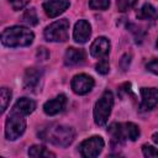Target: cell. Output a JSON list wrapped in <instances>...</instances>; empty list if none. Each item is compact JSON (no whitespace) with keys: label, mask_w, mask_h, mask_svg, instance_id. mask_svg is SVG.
I'll list each match as a JSON object with an SVG mask.
<instances>
[{"label":"cell","mask_w":158,"mask_h":158,"mask_svg":"<svg viewBox=\"0 0 158 158\" xmlns=\"http://www.w3.org/2000/svg\"><path fill=\"white\" fill-rule=\"evenodd\" d=\"M42 74H43V72H42L41 68H28V69H26L25 75H23V86H25V89L33 91L38 86V84L41 81V78H42Z\"/></svg>","instance_id":"obj_11"},{"label":"cell","mask_w":158,"mask_h":158,"mask_svg":"<svg viewBox=\"0 0 158 158\" xmlns=\"http://www.w3.org/2000/svg\"><path fill=\"white\" fill-rule=\"evenodd\" d=\"M89 6L93 10H106L110 6V0H89Z\"/></svg>","instance_id":"obj_20"},{"label":"cell","mask_w":158,"mask_h":158,"mask_svg":"<svg viewBox=\"0 0 158 158\" xmlns=\"http://www.w3.org/2000/svg\"><path fill=\"white\" fill-rule=\"evenodd\" d=\"M142 152H143V156L144 157H158V149H156L154 147L149 146V144H143L142 147Z\"/></svg>","instance_id":"obj_24"},{"label":"cell","mask_w":158,"mask_h":158,"mask_svg":"<svg viewBox=\"0 0 158 158\" xmlns=\"http://www.w3.org/2000/svg\"><path fill=\"white\" fill-rule=\"evenodd\" d=\"M23 114L16 111V110H11L10 115L7 116L6 123H5V136L7 139L14 141L16 138H19L26 128V120H25Z\"/></svg>","instance_id":"obj_5"},{"label":"cell","mask_w":158,"mask_h":158,"mask_svg":"<svg viewBox=\"0 0 158 158\" xmlns=\"http://www.w3.org/2000/svg\"><path fill=\"white\" fill-rule=\"evenodd\" d=\"M35 35L31 30L21 26L7 27L1 33V42L6 47H26L33 42Z\"/></svg>","instance_id":"obj_2"},{"label":"cell","mask_w":158,"mask_h":158,"mask_svg":"<svg viewBox=\"0 0 158 158\" xmlns=\"http://www.w3.org/2000/svg\"><path fill=\"white\" fill-rule=\"evenodd\" d=\"M157 17V11L151 4H144L137 12V19L139 20H152Z\"/></svg>","instance_id":"obj_17"},{"label":"cell","mask_w":158,"mask_h":158,"mask_svg":"<svg viewBox=\"0 0 158 158\" xmlns=\"http://www.w3.org/2000/svg\"><path fill=\"white\" fill-rule=\"evenodd\" d=\"M107 132L112 136V142H116L117 146L122 144L125 139L136 141L139 136V128L132 122L126 123H111L107 128Z\"/></svg>","instance_id":"obj_3"},{"label":"cell","mask_w":158,"mask_h":158,"mask_svg":"<svg viewBox=\"0 0 158 158\" xmlns=\"http://www.w3.org/2000/svg\"><path fill=\"white\" fill-rule=\"evenodd\" d=\"M65 105H67V98H65V95L60 94V95L56 96L54 99H51V100L46 101L44 105H43V111L47 115L53 116V115H57V114L62 112L64 110Z\"/></svg>","instance_id":"obj_12"},{"label":"cell","mask_w":158,"mask_h":158,"mask_svg":"<svg viewBox=\"0 0 158 158\" xmlns=\"http://www.w3.org/2000/svg\"><path fill=\"white\" fill-rule=\"evenodd\" d=\"M95 69H96V72L99 73V74H107L109 73V70H110V65H109V60H107V58L106 57H104V58H100L99 59V63L96 64V67H95Z\"/></svg>","instance_id":"obj_21"},{"label":"cell","mask_w":158,"mask_h":158,"mask_svg":"<svg viewBox=\"0 0 158 158\" xmlns=\"http://www.w3.org/2000/svg\"><path fill=\"white\" fill-rule=\"evenodd\" d=\"M91 35V27L90 23L85 20H79L75 26H74V31H73V37L74 41L77 43H85L89 37Z\"/></svg>","instance_id":"obj_14"},{"label":"cell","mask_w":158,"mask_h":158,"mask_svg":"<svg viewBox=\"0 0 158 158\" xmlns=\"http://www.w3.org/2000/svg\"><path fill=\"white\" fill-rule=\"evenodd\" d=\"M104 139L100 136H93L83 141L79 146V152L85 158H94L100 154L104 148Z\"/></svg>","instance_id":"obj_7"},{"label":"cell","mask_w":158,"mask_h":158,"mask_svg":"<svg viewBox=\"0 0 158 158\" xmlns=\"http://www.w3.org/2000/svg\"><path fill=\"white\" fill-rule=\"evenodd\" d=\"M112 106H114V95L110 90H105L94 106V121L96 125L104 126L107 122Z\"/></svg>","instance_id":"obj_4"},{"label":"cell","mask_w":158,"mask_h":158,"mask_svg":"<svg viewBox=\"0 0 158 158\" xmlns=\"http://www.w3.org/2000/svg\"><path fill=\"white\" fill-rule=\"evenodd\" d=\"M146 68H147V70H149L151 73L158 75V59H152V60H149V62L146 64Z\"/></svg>","instance_id":"obj_25"},{"label":"cell","mask_w":158,"mask_h":158,"mask_svg":"<svg viewBox=\"0 0 158 158\" xmlns=\"http://www.w3.org/2000/svg\"><path fill=\"white\" fill-rule=\"evenodd\" d=\"M9 2L11 4L14 10H20L23 6H26V4L28 2V0H9Z\"/></svg>","instance_id":"obj_26"},{"label":"cell","mask_w":158,"mask_h":158,"mask_svg":"<svg viewBox=\"0 0 158 158\" xmlns=\"http://www.w3.org/2000/svg\"><path fill=\"white\" fill-rule=\"evenodd\" d=\"M10 100H11V90H9L7 88H2L1 89V112L6 110Z\"/></svg>","instance_id":"obj_22"},{"label":"cell","mask_w":158,"mask_h":158,"mask_svg":"<svg viewBox=\"0 0 158 158\" xmlns=\"http://www.w3.org/2000/svg\"><path fill=\"white\" fill-rule=\"evenodd\" d=\"M94 79L86 74H78L72 79V89L78 95H85L94 88Z\"/></svg>","instance_id":"obj_8"},{"label":"cell","mask_w":158,"mask_h":158,"mask_svg":"<svg viewBox=\"0 0 158 158\" xmlns=\"http://www.w3.org/2000/svg\"><path fill=\"white\" fill-rule=\"evenodd\" d=\"M69 37V21L62 19L52 22L44 30V38L51 42H64Z\"/></svg>","instance_id":"obj_6"},{"label":"cell","mask_w":158,"mask_h":158,"mask_svg":"<svg viewBox=\"0 0 158 158\" xmlns=\"http://www.w3.org/2000/svg\"><path fill=\"white\" fill-rule=\"evenodd\" d=\"M74 130L64 125H51L46 128H42V131L38 132L41 139H44L59 147L69 146L74 139Z\"/></svg>","instance_id":"obj_1"},{"label":"cell","mask_w":158,"mask_h":158,"mask_svg":"<svg viewBox=\"0 0 158 158\" xmlns=\"http://www.w3.org/2000/svg\"><path fill=\"white\" fill-rule=\"evenodd\" d=\"M157 48H158V40H157Z\"/></svg>","instance_id":"obj_29"},{"label":"cell","mask_w":158,"mask_h":158,"mask_svg":"<svg viewBox=\"0 0 158 158\" xmlns=\"http://www.w3.org/2000/svg\"><path fill=\"white\" fill-rule=\"evenodd\" d=\"M12 109L27 116V115H30V114H32V112L35 111V109H36V102H35L33 100H31V99L21 98V99H19V100L16 101V104L14 105Z\"/></svg>","instance_id":"obj_16"},{"label":"cell","mask_w":158,"mask_h":158,"mask_svg":"<svg viewBox=\"0 0 158 158\" xmlns=\"http://www.w3.org/2000/svg\"><path fill=\"white\" fill-rule=\"evenodd\" d=\"M136 2H137V0H117L116 1V5H117L118 11L125 12V11L132 9L136 5Z\"/></svg>","instance_id":"obj_23"},{"label":"cell","mask_w":158,"mask_h":158,"mask_svg":"<svg viewBox=\"0 0 158 158\" xmlns=\"http://www.w3.org/2000/svg\"><path fill=\"white\" fill-rule=\"evenodd\" d=\"M85 57H86V54H85L84 49L69 47L65 51V54H64V64L69 65V67L81 64V63H84Z\"/></svg>","instance_id":"obj_15"},{"label":"cell","mask_w":158,"mask_h":158,"mask_svg":"<svg viewBox=\"0 0 158 158\" xmlns=\"http://www.w3.org/2000/svg\"><path fill=\"white\" fill-rule=\"evenodd\" d=\"M28 156L35 157V158H41V157H54V153L47 151L46 147L43 146H32L28 149Z\"/></svg>","instance_id":"obj_19"},{"label":"cell","mask_w":158,"mask_h":158,"mask_svg":"<svg viewBox=\"0 0 158 158\" xmlns=\"http://www.w3.org/2000/svg\"><path fill=\"white\" fill-rule=\"evenodd\" d=\"M37 57H38L41 60H46V59L49 57V53H48V51H47L44 47H40V48L37 49Z\"/></svg>","instance_id":"obj_27"},{"label":"cell","mask_w":158,"mask_h":158,"mask_svg":"<svg viewBox=\"0 0 158 158\" xmlns=\"http://www.w3.org/2000/svg\"><path fill=\"white\" fill-rule=\"evenodd\" d=\"M152 139H153V142H154V143H157V144H158V132H157V133H154V135L152 136Z\"/></svg>","instance_id":"obj_28"},{"label":"cell","mask_w":158,"mask_h":158,"mask_svg":"<svg viewBox=\"0 0 158 158\" xmlns=\"http://www.w3.org/2000/svg\"><path fill=\"white\" fill-rule=\"evenodd\" d=\"M69 7L68 0H49L43 4V10L48 17H57Z\"/></svg>","instance_id":"obj_10"},{"label":"cell","mask_w":158,"mask_h":158,"mask_svg":"<svg viewBox=\"0 0 158 158\" xmlns=\"http://www.w3.org/2000/svg\"><path fill=\"white\" fill-rule=\"evenodd\" d=\"M110 52V41L106 37H98L90 46V54L94 58H104Z\"/></svg>","instance_id":"obj_13"},{"label":"cell","mask_w":158,"mask_h":158,"mask_svg":"<svg viewBox=\"0 0 158 158\" xmlns=\"http://www.w3.org/2000/svg\"><path fill=\"white\" fill-rule=\"evenodd\" d=\"M141 110L148 111L152 110L158 104V89L156 88H142L141 89Z\"/></svg>","instance_id":"obj_9"},{"label":"cell","mask_w":158,"mask_h":158,"mask_svg":"<svg viewBox=\"0 0 158 158\" xmlns=\"http://www.w3.org/2000/svg\"><path fill=\"white\" fill-rule=\"evenodd\" d=\"M21 21L28 26H36L38 23V17H37V12L36 10L32 7V9H28L26 10L22 16H21Z\"/></svg>","instance_id":"obj_18"}]
</instances>
